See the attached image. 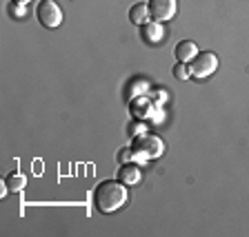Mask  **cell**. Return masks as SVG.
Listing matches in <instances>:
<instances>
[{
	"mask_svg": "<svg viewBox=\"0 0 249 237\" xmlns=\"http://www.w3.org/2000/svg\"><path fill=\"white\" fill-rule=\"evenodd\" d=\"M129 200V191L127 184L120 180H103L96 189H93V208L103 215H111V213L120 211Z\"/></svg>",
	"mask_w": 249,
	"mask_h": 237,
	"instance_id": "6da1fadb",
	"label": "cell"
},
{
	"mask_svg": "<svg viewBox=\"0 0 249 237\" xmlns=\"http://www.w3.org/2000/svg\"><path fill=\"white\" fill-rule=\"evenodd\" d=\"M131 149H134V160L147 162V160H156V158H160L162 151H165V144H162V140L158 138V135L142 133V135H136L134 138Z\"/></svg>",
	"mask_w": 249,
	"mask_h": 237,
	"instance_id": "7a4b0ae2",
	"label": "cell"
},
{
	"mask_svg": "<svg viewBox=\"0 0 249 237\" xmlns=\"http://www.w3.org/2000/svg\"><path fill=\"white\" fill-rule=\"evenodd\" d=\"M218 56L213 51H198L196 58L189 62V73L196 80H205V78L213 76L218 71Z\"/></svg>",
	"mask_w": 249,
	"mask_h": 237,
	"instance_id": "3957f363",
	"label": "cell"
},
{
	"mask_svg": "<svg viewBox=\"0 0 249 237\" xmlns=\"http://www.w3.org/2000/svg\"><path fill=\"white\" fill-rule=\"evenodd\" d=\"M36 16L38 22H40L45 29H56V27L62 25V9L56 0H40L36 7Z\"/></svg>",
	"mask_w": 249,
	"mask_h": 237,
	"instance_id": "277c9868",
	"label": "cell"
},
{
	"mask_svg": "<svg viewBox=\"0 0 249 237\" xmlns=\"http://www.w3.org/2000/svg\"><path fill=\"white\" fill-rule=\"evenodd\" d=\"M151 11V20L156 22H169L176 18L178 0H147Z\"/></svg>",
	"mask_w": 249,
	"mask_h": 237,
	"instance_id": "5b68a950",
	"label": "cell"
},
{
	"mask_svg": "<svg viewBox=\"0 0 249 237\" xmlns=\"http://www.w3.org/2000/svg\"><path fill=\"white\" fill-rule=\"evenodd\" d=\"M140 36H142V42L149 47H158L165 42L167 38V31L162 27V22H156V20H149L147 25L140 27Z\"/></svg>",
	"mask_w": 249,
	"mask_h": 237,
	"instance_id": "8992f818",
	"label": "cell"
},
{
	"mask_svg": "<svg viewBox=\"0 0 249 237\" xmlns=\"http://www.w3.org/2000/svg\"><path fill=\"white\" fill-rule=\"evenodd\" d=\"M118 177L123 184L127 186H134L140 182V177H142V173H140V169L134 164V162H127V164H120V171H118Z\"/></svg>",
	"mask_w": 249,
	"mask_h": 237,
	"instance_id": "52a82bcc",
	"label": "cell"
},
{
	"mask_svg": "<svg viewBox=\"0 0 249 237\" xmlns=\"http://www.w3.org/2000/svg\"><path fill=\"white\" fill-rule=\"evenodd\" d=\"M129 20L134 25L142 27L151 20V11H149V5L147 2H136V5L129 7Z\"/></svg>",
	"mask_w": 249,
	"mask_h": 237,
	"instance_id": "ba28073f",
	"label": "cell"
},
{
	"mask_svg": "<svg viewBox=\"0 0 249 237\" xmlns=\"http://www.w3.org/2000/svg\"><path fill=\"white\" fill-rule=\"evenodd\" d=\"M174 53H176V60L192 62L198 53V47H196V42H192V40H180L176 45V49H174Z\"/></svg>",
	"mask_w": 249,
	"mask_h": 237,
	"instance_id": "9c48e42d",
	"label": "cell"
},
{
	"mask_svg": "<svg viewBox=\"0 0 249 237\" xmlns=\"http://www.w3.org/2000/svg\"><path fill=\"white\" fill-rule=\"evenodd\" d=\"M25 184H27V177L22 175V173H9V175L5 177V186L9 189L11 193L22 191V189H25Z\"/></svg>",
	"mask_w": 249,
	"mask_h": 237,
	"instance_id": "30bf717a",
	"label": "cell"
},
{
	"mask_svg": "<svg viewBox=\"0 0 249 237\" xmlns=\"http://www.w3.org/2000/svg\"><path fill=\"white\" fill-rule=\"evenodd\" d=\"M27 5H18V2H9L7 5V14L11 16V18H16V20H22L27 16V9H25Z\"/></svg>",
	"mask_w": 249,
	"mask_h": 237,
	"instance_id": "8fae6325",
	"label": "cell"
},
{
	"mask_svg": "<svg viewBox=\"0 0 249 237\" xmlns=\"http://www.w3.org/2000/svg\"><path fill=\"white\" fill-rule=\"evenodd\" d=\"M174 78L176 80H187V78H192L189 73V62H176V67H174Z\"/></svg>",
	"mask_w": 249,
	"mask_h": 237,
	"instance_id": "7c38bea8",
	"label": "cell"
},
{
	"mask_svg": "<svg viewBox=\"0 0 249 237\" xmlns=\"http://www.w3.org/2000/svg\"><path fill=\"white\" fill-rule=\"evenodd\" d=\"M131 160H134V149H131V146L129 149H120L118 151V162L120 164H127V162H131Z\"/></svg>",
	"mask_w": 249,
	"mask_h": 237,
	"instance_id": "4fadbf2b",
	"label": "cell"
},
{
	"mask_svg": "<svg viewBox=\"0 0 249 237\" xmlns=\"http://www.w3.org/2000/svg\"><path fill=\"white\" fill-rule=\"evenodd\" d=\"M129 133H131V138H136V135H142V133H145V126H142V124H138V122H134V126L129 129Z\"/></svg>",
	"mask_w": 249,
	"mask_h": 237,
	"instance_id": "5bb4252c",
	"label": "cell"
},
{
	"mask_svg": "<svg viewBox=\"0 0 249 237\" xmlns=\"http://www.w3.org/2000/svg\"><path fill=\"white\" fill-rule=\"evenodd\" d=\"M9 2H18V5H27V2H31V0H9Z\"/></svg>",
	"mask_w": 249,
	"mask_h": 237,
	"instance_id": "9a60e30c",
	"label": "cell"
}]
</instances>
